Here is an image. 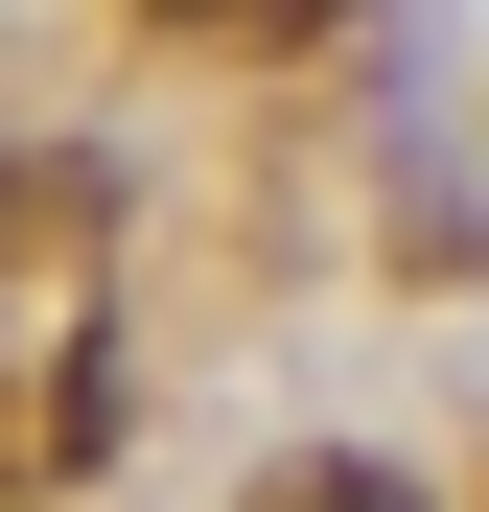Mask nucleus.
<instances>
[{
  "label": "nucleus",
  "instance_id": "2",
  "mask_svg": "<svg viewBox=\"0 0 489 512\" xmlns=\"http://www.w3.org/2000/svg\"><path fill=\"white\" fill-rule=\"evenodd\" d=\"M257 512H420V489H396V466H350V443H326V466H280Z\"/></svg>",
  "mask_w": 489,
  "mask_h": 512
},
{
  "label": "nucleus",
  "instance_id": "1",
  "mask_svg": "<svg viewBox=\"0 0 489 512\" xmlns=\"http://www.w3.org/2000/svg\"><path fill=\"white\" fill-rule=\"evenodd\" d=\"M163 24H210V47H326L350 0H163Z\"/></svg>",
  "mask_w": 489,
  "mask_h": 512
}]
</instances>
